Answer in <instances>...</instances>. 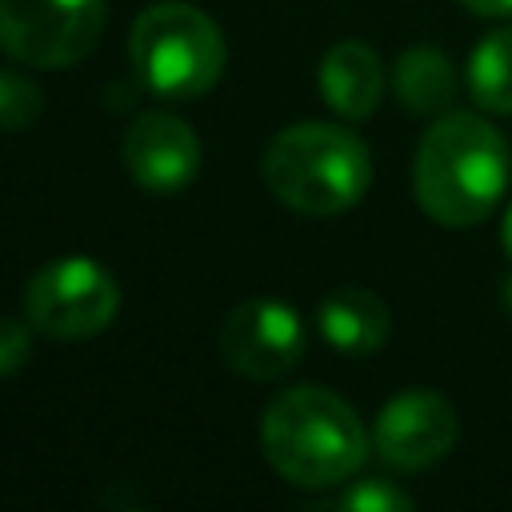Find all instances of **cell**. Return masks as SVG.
Instances as JSON below:
<instances>
[{
  "label": "cell",
  "instance_id": "1",
  "mask_svg": "<svg viewBox=\"0 0 512 512\" xmlns=\"http://www.w3.org/2000/svg\"><path fill=\"white\" fill-rule=\"evenodd\" d=\"M512 152L480 112H444L416 148L412 188L420 208L444 228L480 224L508 192Z\"/></svg>",
  "mask_w": 512,
  "mask_h": 512
},
{
  "label": "cell",
  "instance_id": "2",
  "mask_svg": "<svg viewBox=\"0 0 512 512\" xmlns=\"http://www.w3.org/2000/svg\"><path fill=\"white\" fill-rule=\"evenodd\" d=\"M260 444L268 464L300 488L340 484L368 460V432L356 408L320 384L272 396L260 416Z\"/></svg>",
  "mask_w": 512,
  "mask_h": 512
},
{
  "label": "cell",
  "instance_id": "3",
  "mask_svg": "<svg viewBox=\"0 0 512 512\" xmlns=\"http://www.w3.org/2000/svg\"><path fill=\"white\" fill-rule=\"evenodd\" d=\"M268 192L304 216H336L360 204L372 184L368 144L340 124L300 120L276 132L264 152Z\"/></svg>",
  "mask_w": 512,
  "mask_h": 512
},
{
  "label": "cell",
  "instance_id": "4",
  "mask_svg": "<svg viewBox=\"0 0 512 512\" xmlns=\"http://www.w3.org/2000/svg\"><path fill=\"white\" fill-rule=\"evenodd\" d=\"M128 60L148 92L164 100H196L224 76L228 48L208 12L184 0H160L136 16Z\"/></svg>",
  "mask_w": 512,
  "mask_h": 512
},
{
  "label": "cell",
  "instance_id": "5",
  "mask_svg": "<svg viewBox=\"0 0 512 512\" xmlns=\"http://www.w3.org/2000/svg\"><path fill=\"white\" fill-rule=\"evenodd\" d=\"M120 312V284L88 256H56L24 288V320L52 340H88Z\"/></svg>",
  "mask_w": 512,
  "mask_h": 512
},
{
  "label": "cell",
  "instance_id": "6",
  "mask_svg": "<svg viewBox=\"0 0 512 512\" xmlns=\"http://www.w3.org/2000/svg\"><path fill=\"white\" fill-rule=\"evenodd\" d=\"M104 32V0H0V48L32 68L80 64Z\"/></svg>",
  "mask_w": 512,
  "mask_h": 512
},
{
  "label": "cell",
  "instance_id": "7",
  "mask_svg": "<svg viewBox=\"0 0 512 512\" xmlns=\"http://www.w3.org/2000/svg\"><path fill=\"white\" fill-rule=\"evenodd\" d=\"M308 348L304 320L276 296L236 304L220 328V360L244 380H276L300 364Z\"/></svg>",
  "mask_w": 512,
  "mask_h": 512
},
{
  "label": "cell",
  "instance_id": "8",
  "mask_svg": "<svg viewBox=\"0 0 512 512\" xmlns=\"http://www.w3.org/2000/svg\"><path fill=\"white\" fill-rule=\"evenodd\" d=\"M456 432H460L456 408L440 392L408 388L380 408L372 424V448L392 468L416 472V468L444 460L448 448L456 444Z\"/></svg>",
  "mask_w": 512,
  "mask_h": 512
},
{
  "label": "cell",
  "instance_id": "9",
  "mask_svg": "<svg viewBox=\"0 0 512 512\" xmlns=\"http://www.w3.org/2000/svg\"><path fill=\"white\" fill-rule=\"evenodd\" d=\"M128 176L156 196H172L188 188L200 172V140L172 112H140L120 144Z\"/></svg>",
  "mask_w": 512,
  "mask_h": 512
},
{
  "label": "cell",
  "instance_id": "10",
  "mask_svg": "<svg viewBox=\"0 0 512 512\" xmlns=\"http://www.w3.org/2000/svg\"><path fill=\"white\" fill-rule=\"evenodd\" d=\"M316 328L320 340L340 352V356H372L384 340H388V308L376 292L360 288V284H340L332 288L320 308H316Z\"/></svg>",
  "mask_w": 512,
  "mask_h": 512
},
{
  "label": "cell",
  "instance_id": "11",
  "mask_svg": "<svg viewBox=\"0 0 512 512\" xmlns=\"http://www.w3.org/2000/svg\"><path fill=\"white\" fill-rule=\"evenodd\" d=\"M324 104L344 120H364L376 112L384 92V68L380 56L360 40H340L324 52L316 72Z\"/></svg>",
  "mask_w": 512,
  "mask_h": 512
},
{
  "label": "cell",
  "instance_id": "12",
  "mask_svg": "<svg viewBox=\"0 0 512 512\" xmlns=\"http://www.w3.org/2000/svg\"><path fill=\"white\" fill-rule=\"evenodd\" d=\"M456 68L440 48L416 44L404 48L392 64V92L396 100L416 116H444L456 100Z\"/></svg>",
  "mask_w": 512,
  "mask_h": 512
},
{
  "label": "cell",
  "instance_id": "13",
  "mask_svg": "<svg viewBox=\"0 0 512 512\" xmlns=\"http://www.w3.org/2000/svg\"><path fill=\"white\" fill-rule=\"evenodd\" d=\"M468 92L484 112L512 116V24L488 32L468 56Z\"/></svg>",
  "mask_w": 512,
  "mask_h": 512
},
{
  "label": "cell",
  "instance_id": "14",
  "mask_svg": "<svg viewBox=\"0 0 512 512\" xmlns=\"http://www.w3.org/2000/svg\"><path fill=\"white\" fill-rule=\"evenodd\" d=\"M40 108H44V96L40 88L12 72V68H0V132H24L40 120Z\"/></svg>",
  "mask_w": 512,
  "mask_h": 512
},
{
  "label": "cell",
  "instance_id": "15",
  "mask_svg": "<svg viewBox=\"0 0 512 512\" xmlns=\"http://www.w3.org/2000/svg\"><path fill=\"white\" fill-rule=\"evenodd\" d=\"M332 508H348V512H408L412 496L404 488H396L392 480H384V476H368V480L348 484L332 500Z\"/></svg>",
  "mask_w": 512,
  "mask_h": 512
},
{
  "label": "cell",
  "instance_id": "16",
  "mask_svg": "<svg viewBox=\"0 0 512 512\" xmlns=\"http://www.w3.org/2000/svg\"><path fill=\"white\" fill-rule=\"evenodd\" d=\"M32 324L16 316H0V376H12L32 356Z\"/></svg>",
  "mask_w": 512,
  "mask_h": 512
},
{
  "label": "cell",
  "instance_id": "17",
  "mask_svg": "<svg viewBox=\"0 0 512 512\" xmlns=\"http://www.w3.org/2000/svg\"><path fill=\"white\" fill-rule=\"evenodd\" d=\"M476 16H512V0H460Z\"/></svg>",
  "mask_w": 512,
  "mask_h": 512
},
{
  "label": "cell",
  "instance_id": "18",
  "mask_svg": "<svg viewBox=\"0 0 512 512\" xmlns=\"http://www.w3.org/2000/svg\"><path fill=\"white\" fill-rule=\"evenodd\" d=\"M500 244H504V256L512 260V204L504 212V224H500Z\"/></svg>",
  "mask_w": 512,
  "mask_h": 512
},
{
  "label": "cell",
  "instance_id": "19",
  "mask_svg": "<svg viewBox=\"0 0 512 512\" xmlns=\"http://www.w3.org/2000/svg\"><path fill=\"white\" fill-rule=\"evenodd\" d=\"M504 304H508V312H512V276L504 280Z\"/></svg>",
  "mask_w": 512,
  "mask_h": 512
}]
</instances>
